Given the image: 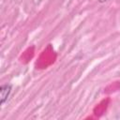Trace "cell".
I'll return each instance as SVG.
<instances>
[{"label":"cell","mask_w":120,"mask_h":120,"mask_svg":"<svg viewBox=\"0 0 120 120\" xmlns=\"http://www.w3.org/2000/svg\"><path fill=\"white\" fill-rule=\"evenodd\" d=\"M11 93V85L10 84H3L0 87V103L4 105V103L8 100L9 95Z\"/></svg>","instance_id":"cell-1"}]
</instances>
